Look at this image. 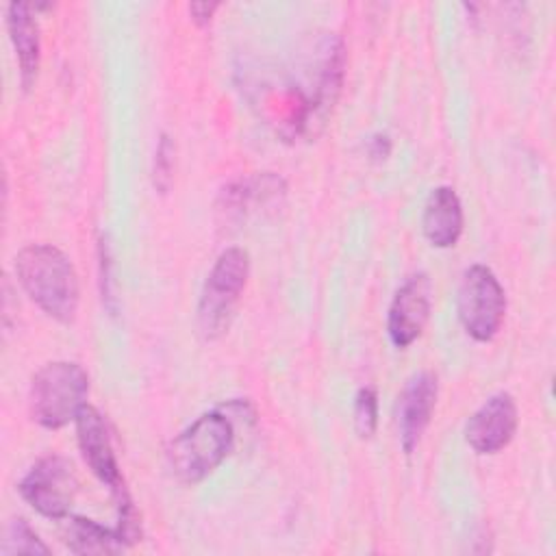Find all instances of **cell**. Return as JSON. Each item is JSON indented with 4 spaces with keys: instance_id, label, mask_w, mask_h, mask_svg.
<instances>
[{
    "instance_id": "cell-3",
    "label": "cell",
    "mask_w": 556,
    "mask_h": 556,
    "mask_svg": "<svg viewBox=\"0 0 556 556\" xmlns=\"http://www.w3.org/2000/svg\"><path fill=\"white\" fill-rule=\"evenodd\" d=\"M235 421L228 410L215 408L200 415L167 445V467L185 484L202 482L235 447Z\"/></svg>"
},
{
    "instance_id": "cell-18",
    "label": "cell",
    "mask_w": 556,
    "mask_h": 556,
    "mask_svg": "<svg viewBox=\"0 0 556 556\" xmlns=\"http://www.w3.org/2000/svg\"><path fill=\"white\" fill-rule=\"evenodd\" d=\"M174 141L169 135H161L159 137V146L154 152V165H152V182L154 189H159L161 193L169 191L172 185V172H174Z\"/></svg>"
},
{
    "instance_id": "cell-2",
    "label": "cell",
    "mask_w": 556,
    "mask_h": 556,
    "mask_svg": "<svg viewBox=\"0 0 556 556\" xmlns=\"http://www.w3.org/2000/svg\"><path fill=\"white\" fill-rule=\"evenodd\" d=\"M15 276L26 295L52 319L70 324L76 317L80 287L72 261L50 243H30L15 256Z\"/></svg>"
},
{
    "instance_id": "cell-12",
    "label": "cell",
    "mask_w": 556,
    "mask_h": 556,
    "mask_svg": "<svg viewBox=\"0 0 556 556\" xmlns=\"http://www.w3.org/2000/svg\"><path fill=\"white\" fill-rule=\"evenodd\" d=\"M33 11H35L33 4H26V2H11L7 7V28L17 56L20 83L24 91H28L35 85L37 72H39V56H41L39 26Z\"/></svg>"
},
{
    "instance_id": "cell-9",
    "label": "cell",
    "mask_w": 556,
    "mask_h": 556,
    "mask_svg": "<svg viewBox=\"0 0 556 556\" xmlns=\"http://www.w3.org/2000/svg\"><path fill=\"white\" fill-rule=\"evenodd\" d=\"M432 308V282L419 271L408 276L395 291L389 315H387V334L395 348H408L415 343L430 317Z\"/></svg>"
},
{
    "instance_id": "cell-4",
    "label": "cell",
    "mask_w": 556,
    "mask_h": 556,
    "mask_svg": "<svg viewBox=\"0 0 556 556\" xmlns=\"http://www.w3.org/2000/svg\"><path fill=\"white\" fill-rule=\"evenodd\" d=\"M87 393L89 376L78 363H48L33 376L28 393L30 415L39 426L59 430L76 421L78 413L87 406Z\"/></svg>"
},
{
    "instance_id": "cell-6",
    "label": "cell",
    "mask_w": 556,
    "mask_h": 556,
    "mask_svg": "<svg viewBox=\"0 0 556 556\" xmlns=\"http://www.w3.org/2000/svg\"><path fill=\"white\" fill-rule=\"evenodd\" d=\"M456 311L473 341L486 343L497 334L506 315V293L486 265H471L463 271Z\"/></svg>"
},
{
    "instance_id": "cell-19",
    "label": "cell",
    "mask_w": 556,
    "mask_h": 556,
    "mask_svg": "<svg viewBox=\"0 0 556 556\" xmlns=\"http://www.w3.org/2000/svg\"><path fill=\"white\" fill-rule=\"evenodd\" d=\"M219 9L217 2H191L189 4V15L193 24L198 26H208L213 20V13Z\"/></svg>"
},
{
    "instance_id": "cell-13",
    "label": "cell",
    "mask_w": 556,
    "mask_h": 556,
    "mask_svg": "<svg viewBox=\"0 0 556 556\" xmlns=\"http://www.w3.org/2000/svg\"><path fill=\"white\" fill-rule=\"evenodd\" d=\"M285 193H287L285 180L271 172H265L252 178H241L224 187L219 202L226 215L241 217L252 211L269 208L276 204L280 206V202L285 200Z\"/></svg>"
},
{
    "instance_id": "cell-8",
    "label": "cell",
    "mask_w": 556,
    "mask_h": 556,
    "mask_svg": "<svg viewBox=\"0 0 556 556\" xmlns=\"http://www.w3.org/2000/svg\"><path fill=\"white\" fill-rule=\"evenodd\" d=\"M76 437H78V447L80 454L91 469V473L111 489V493L117 500V506L130 502L128 491L124 486L122 473H119V463L113 452L109 426L102 417V413L93 406H85L78 417H76Z\"/></svg>"
},
{
    "instance_id": "cell-17",
    "label": "cell",
    "mask_w": 556,
    "mask_h": 556,
    "mask_svg": "<svg viewBox=\"0 0 556 556\" xmlns=\"http://www.w3.org/2000/svg\"><path fill=\"white\" fill-rule=\"evenodd\" d=\"M378 426V395L374 387H361L354 397V428L361 439L374 437Z\"/></svg>"
},
{
    "instance_id": "cell-10",
    "label": "cell",
    "mask_w": 556,
    "mask_h": 556,
    "mask_svg": "<svg viewBox=\"0 0 556 556\" xmlns=\"http://www.w3.org/2000/svg\"><path fill=\"white\" fill-rule=\"evenodd\" d=\"M439 395V382L432 371H419L413 374L404 389L397 395L395 404V419H397V432H400V445L404 454H413V450L419 445Z\"/></svg>"
},
{
    "instance_id": "cell-14",
    "label": "cell",
    "mask_w": 556,
    "mask_h": 556,
    "mask_svg": "<svg viewBox=\"0 0 556 556\" xmlns=\"http://www.w3.org/2000/svg\"><path fill=\"white\" fill-rule=\"evenodd\" d=\"M424 237L434 248H452L463 235V206L452 187H437L430 191L424 215H421Z\"/></svg>"
},
{
    "instance_id": "cell-11",
    "label": "cell",
    "mask_w": 556,
    "mask_h": 556,
    "mask_svg": "<svg viewBox=\"0 0 556 556\" xmlns=\"http://www.w3.org/2000/svg\"><path fill=\"white\" fill-rule=\"evenodd\" d=\"M519 415L515 397L506 391L491 395L467 421L465 439L478 454H497L517 432Z\"/></svg>"
},
{
    "instance_id": "cell-7",
    "label": "cell",
    "mask_w": 556,
    "mask_h": 556,
    "mask_svg": "<svg viewBox=\"0 0 556 556\" xmlns=\"http://www.w3.org/2000/svg\"><path fill=\"white\" fill-rule=\"evenodd\" d=\"M20 495L48 519H67L78 493L72 463L59 454L39 458L17 484Z\"/></svg>"
},
{
    "instance_id": "cell-1",
    "label": "cell",
    "mask_w": 556,
    "mask_h": 556,
    "mask_svg": "<svg viewBox=\"0 0 556 556\" xmlns=\"http://www.w3.org/2000/svg\"><path fill=\"white\" fill-rule=\"evenodd\" d=\"M295 78L278 93L276 130L293 141L321 130L332 111L345 72V48L339 35L321 33L304 50Z\"/></svg>"
},
{
    "instance_id": "cell-5",
    "label": "cell",
    "mask_w": 556,
    "mask_h": 556,
    "mask_svg": "<svg viewBox=\"0 0 556 556\" xmlns=\"http://www.w3.org/2000/svg\"><path fill=\"white\" fill-rule=\"evenodd\" d=\"M248 276L250 256L243 248H226L217 256L198 302V326L206 339H217L228 330Z\"/></svg>"
},
{
    "instance_id": "cell-16",
    "label": "cell",
    "mask_w": 556,
    "mask_h": 556,
    "mask_svg": "<svg viewBox=\"0 0 556 556\" xmlns=\"http://www.w3.org/2000/svg\"><path fill=\"white\" fill-rule=\"evenodd\" d=\"M0 552L4 556H9V554H50V547L39 539V534L24 519H11V523L4 530Z\"/></svg>"
},
{
    "instance_id": "cell-15",
    "label": "cell",
    "mask_w": 556,
    "mask_h": 556,
    "mask_svg": "<svg viewBox=\"0 0 556 556\" xmlns=\"http://www.w3.org/2000/svg\"><path fill=\"white\" fill-rule=\"evenodd\" d=\"M65 545L74 554H113L128 547V541L117 526L106 528L87 517H70Z\"/></svg>"
},
{
    "instance_id": "cell-20",
    "label": "cell",
    "mask_w": 556,
    "mask_h": 556,
    "mask_svg": "<svg viewBox=\"0 0 556 556\" xmlns=\"http://www.w3.org/2000/svg\"><path fill=\"white\" fill-rule=\"evenodd\" d=\"M389 152H391V141H389L387 135H376V137H371V141H369V154H371L374 159H387Z\"/></svg>"
}]
</instances>
